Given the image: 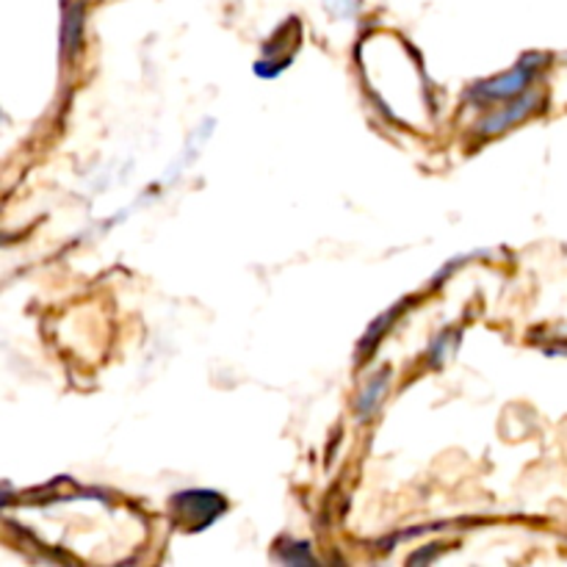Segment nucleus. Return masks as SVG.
Segmentation results:
<instances>
[{
    "mask_svg": "<svg viewBox=\"0 0 567 567\" xmlns=\"http://www.w3.org/2000/svg\"><path fill=\"white\" fill-rule=\"evenodd\" d=\"M543 55L535 53V55H524L520 59V64L515 66L513 72H504V75L493 78V81H485L480 83V86L471 89V97L474 100H498V97H515L518 92H524L526 86H529V81L535 78L537 66L543 64Z\"/></svg>",
    "mask_w": 567,
    "mask_h": 567,
    "instance_id": "nucleus-1",
    "label": "nucleus"
},
{
    "mask_svg": "<svg viewBox=\"0 0 567 567\" xmlns=\"http://www.w3.org/2000/svg\"><path fill=\"white\" fill-rule=\"evenodd\" d=\"M537 105V94H526V97L515 100V103H509L507 109H502L498 114H491L487 120L480 122V131L482 133H498L504 131V127L515 125V122L526 120V116L532 114V109Z\"/></svg>",
    "mask_w": 567,
    "mask_h": 567,
    "instance_id": "nucleus-2",
    "label": "nucleus"
},
{
    "mask_svg": "<svg viewBox=\"0 0 567 567\" xmlns=\"http://www.w3.org/2000/svg\"><path fill=\"white\" fill-rule=\"evenodd\" d=\"M388 380H391V371H382L380 377H374V380L365 385V391L360 393L358 399V410L363 419H369V415L377 413V408H380V402L385 399V391H388Z\"/></svg>",
    "mask_w": 567,
    "mask_h": 567,
    "instance_id": "nucleus-3",
    "label": "nucleus"
},
{
    "mask_svg": "<svg viewBox=\"0 0 567 567\" xmlns=\"http://www.w3.org/2000/svg\"><path fill=\"white\" fill-rule=\"evenodd\" d=\"M81 20H83L81 6H70V9L64 11V31L61 33H64L66 53H72L78 44V39H81Z\"/></svg>",
    "mask_w": 567,
    "mask_h": 567,
    "instance_id": "nucleus-4",
    "label": "nucleus"
},
{
    "mask_svg": "<svg viewBox=\"0 0 567 567\" xmlns=\"http://www.w3.org/2000/svg\"><path fill=\"white\" fill-rule=\"evenodd\" d=\"M393 316H396V308H391V310H388V313H382L380 319H377L374 324H371V330L365 332V338H363V341H360V352H369V349H374V341H380L382 332H385L388 327H391Z\"/></svg>",
    "mask_w": 567,
    "mask_h": 567,
    "instance_id": "nucleus-5",
    "label": "nucleus"
},
{
    "mask_svg": "<svg viewBox=\"0 0 567 567\" xmlns=\"http://www.w3.org/2000/svg\"><path fill=\"white\" fill-rule=\"evenodd\" d=\"M327 6H330L332 11H338V14H352L354 9H358V0H324Z\"/></svg>",
    "mask_w": 567,
    "mask_h": 567,
    "instance_id": "nucleus-6",
    "label": "nucleus"
}]
</instances>
